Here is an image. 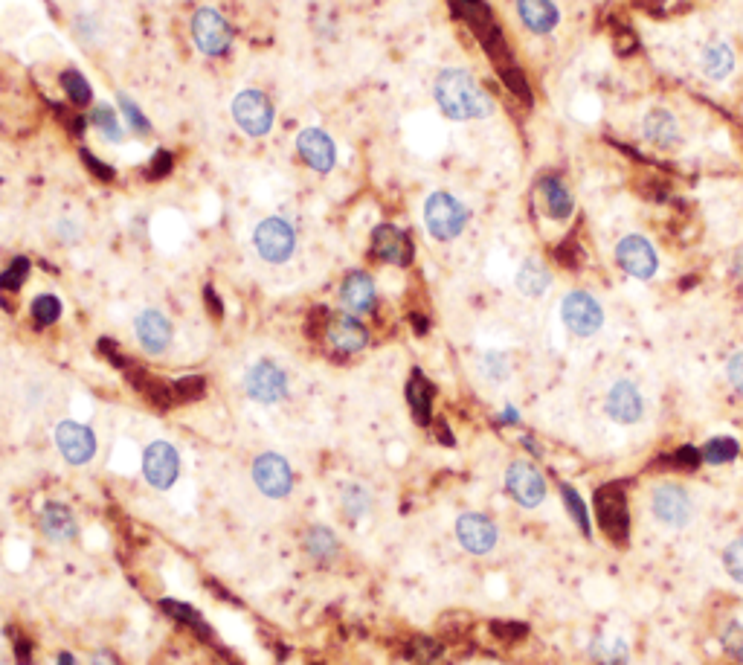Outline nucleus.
Masks as SVG:
<instances>
[{
	"label": "nucleus",
	"instance_id": "f257e3e1",
	"mask_svg": "<svg viewBox=\"0 0 743 665\" xmlns=\"http://www.w3.org/2000/svg\"><path fill=\"white\" fill-rule=\"evenodd\" d=\"M436 102L450 120H479L491 114V99L465 70H442L436 79Z\"/></svg>",
	"mask_w": 743,
	"mask_h": 665
},
{
	"label": "nucleus",
	"instance_id": "f03ea898",
	"mask_svg": "<svg viewBox=\"0 0 743 665\" xmlns=\"http://www.w3.org/2000/svg\"><path fill=\"white\" fill-rule=\"evenodd\" d=\"M595 517L613 544H625L630 535V506L625 483H607L595 491Z\"/></svg>",
	"mask_w": 743,
	"mask_h": 665
},
{
	"label": "nucleus",
	"instance_id": "7ed1b4c3",
	"mask_svg": "<svg viewBox=\"0 0 743 665\" xmlns=\"http://www.w3.org/2000/svg\"><path fill=\"white\" fill-rule=\"evenodd\" d=\"M424 224L430 230L433 239L439 242H450L456 239L465 224H468V210L462 207V201H456L447 192H433L424 204Z\"/></svg>",
	"mask_w": 743,
	"mask_h": 665
},
{
	"label": "nucleus",
	"instance_id": "20e7f679",
	"mask_svg": "<svg viewBox=\"0 0 743 665\" xmlns=\"http://www.w3.org/2000/svg\"><path fill=\"white\" fill-rule=\"evenodd\" d=\"M253 242H256V250L265 262L282 265L297 250V233L285 218H265V221H259Z\"/></svg>",
	"mask_w": 743,
	"mask_h": 665
},
{
	"label": "nucleus",
	"instance_id": "39448f33",
	"mask_svg": "<svg viewBox=\"0 0 743 665\" xmlns=\"http://www.w3.org/2000/svg\"><path fill=\"white\" fill-rule=\"evenodd\" d=\"M192 38L195 47L207 56H224L233 44V30L227 18L215 9H198L192 18Z\"/></svg>",
	"mask_w": 743,
	"mask_h": 665
},
{
	"label": "nucleus",
	"instance_id": "423d86ee",
	"mask_svg": "<svg viewBox=\"0 0 743 665\" xmlns=\"http://www.w3.org/2000/svg\"><path fill=\"white\" fill-rule=\"evenodd\" d=\"M233 120L250 137H265L273 128V105L265 93L241 91L233 99Z\"/></svg>",
	"mask_w": 743,
	"mask_h": 665
},
{
	"label": "nucleus",
	"instance_id": "0eeeda50",
	"mask_svg": "<svg viewBox=\"0 0 743 665\" xmlns=\"http://www.w3.org/2000/svg\"><path fill=\"white\" fill-rule=\"evenodd\" d=\"M561 317H564L566 329L578 337H590L601 329L604 323V311L595 303V297L584 294V291H572L566 294L564 305H561Z\"/></svg>",
	"mask_w": 743,
	"mask_h": 665
},
{
	"label": "nucleus",
	"instance_id": "6e6552de",
	"mask_svg": "<svg viewBox=\"0 0 743 665\" xmlns=\"http://www.w3.org/2000/svg\"><path fill=\"white\" fill-rule=\"evenodd\" d=\"M253 483L259 485L262 494H268L273 500H282L294 488L291 465L279 454H262L253 462Z\"/></svg>",
	"mask_w": 743,
	"mask_h": 665
},
{
	"label": "nucleus",
	"instance_id": "1a4fd4ad",
	"mask_svg": "<svg viewBox=\"0 0 743 665\" xmlns=\"http://www.w3.org/2000/svg\"><path fill=\"white\" fill-rule=\"evenodd\" d=\"M244 390L250 398H256L262 404H276L288 393V378L276 363L259 361L244 375Z\"/></svg>",
	"mask_w": 743,
	"mask_h": 665
},
{
	"label": "nucleus",
	"instance_id": "9d476101",
	"mask_svg": "<svg viewBox=\"0 0 743 665\" xmlns=\"http://www.w3.org/2000/svg\"><path fill=\"white\" fill-rule=\"evenodd\" d=\"M506 488L508 494L520 506H526V509H535V506L543 503V497H546V480H543V474L537 471L535 465H529V462L508 465Z\"/></svg>",
	"mask_w": 743,
	"mask_h": 665
},
{
	"label": "nucleus",
	"instance_id": "9b49d317",
	"mask_svg": "<svg viewBox=\"0 0 743 665\" xmlns=\"http://www.w3.org/2000/svg\"><path fill=\"white\" fill-rule=\"evenodd\" d=\"M651 509H654V517L659 523L671 526V529H680L691 520V497L685 494V488L680 485H659L651 494Z\"/></svg>",
	"mask_w": 743,
	"mask_h": 665
},
{
	"label": "nucleus",
	"instance_id": "f8f14e48",
	"mask_svg": "<svg viewBox=\"0 0 743 665\" xmlns=\"http://www.w3.org/2000/svg\"><path fill=\"white\" fill-rule=\"evenodd\" d=\"M143 474L151 488H172L180 474V456L169 442H151L143 454Z\"/></svg>",
	"mask_w": 743,
	"mask_h": 665
},
{
	"label": "nucleus",
	"instance_id": "ddd939ff",
	"mask_svg": "<svg viewBox=\"0 0 743 665\" xmlns=\"http://www.w3.org/2000/svg\"><path fill=\"white\" fill-rule=\"evenodd\" d=\"M616 259H619L622 271L636 276V279H651L656 268H659L656 250L642 236H627V239H622L619 247H616Z\"/></svg>",
	"mask_w": 743,
	"mask_h": 665
},
{
	"label": "nucleus",
	"instance_id": "4468645a",
	"mask_svg": "<svg viewBox=\"0 0 743 665\" xmlns=\"http://www.w3.org/2000/svg\"><path fill=\"white\" fill-rule=\"evenodd\" d=\"M372 253L387 262V265H398V268H407L413 262V242L404 230L392 227V224H381L375 233H372Z\"/></svg>",
	"mask_w": 743,
	"mask_h": 665
},
{
	"label": "nucleus",
	"instance_id": "2eb2a0df",
	"mask_svg": "<svg viewBox=\"0 0 743 665\" xmlns=\"http://www.w3.org/2000/svg\"><path fill=\"white\" fill-rule=\"evenodd\" d=\"M456 538H459V544L465 546L468 552L485 555V552H491L494 544H497V526L485 514L468 512L456 520Z\"/></svg>",
	"mask_w": 743,
	"mask_h": 665
},
{
	"label": "nucleus",
	"instance_id": "dca6fc26",
	"mask_svg": "<svg viewBox=\"0 0 743 665\" xmlns=\"http://www.w3.org/2000/svg\"><path fill=\"white\" fill-rule=\"evenodd\" d=\"M56 445L70 465H85L96 454V439L85 424L61 422L56 427Z\"/></svg>",
	"mask_w": 743,
	"mask_h": 665
},
{
	"label": "nucleus",
	"instance_id": "f3484780",
	"mask_svg": "<svg viewBox=\"0 0 743 665\" xmlns=\"http://www.w3.org/2000/svg\"><path fill=\"white\" fill-rule=\"evenodd\" d=\"M326 337L328 343H331V349H337L343 355H355L360 349H366V343H369L366 326L357 317H352V314H334L328 320Z\"/></svg>",
	"mask_w": 743,
	"mask_h": 665
},
{
	"label": "nucleus",
	"instance_id": "a211bd4d",
	"mask_svg": "<svg viewBox=\"0 0 743 665\" xmlns=\"http://www.w3.org/2000/svg\"><path fill=\"white\" fill-rule=\"evenodd\" d=\"M297 149L302 154V160L314 169V172H320V175H328L331 169H334V143L328 140L326 131H320V128H305L302 134L297 137Z\"/></svg>",
	"mask_w": 743,
	"mask_h": 665
},
{
	"label": "nucleus",
	"instance_id": "6ab92c4d",
	"mask_svg": "<svg viewBox=\"0 0 743 665\" xmlns=\"http://www.w3.org/2000/svg\"><path fill=\"white\" fill-rule=\"evenodd\" d=\"M604 410L613 422L636 424L642 419V395L630 381H619L604 398Z\"/></svg>",
	"mask_w": 743,
	"mask_h": 665
},
{
	"label": "nucleus",
	"instance_id": "aec40b11",
	"mask_svg": "<svg viewBox=\"0 0 743 665\" xmlns=\"http://www.w3.org/2000/svg\"><path fill=\"white\" fill-rule=\"evenodd\" d=\"M134 329H137V340L143 343V349L151 352V355H160L169 346V340H172V323H169V317L160 314V311H154V308L143 311L137 317Z\"/></svg>",
	"mask_w": 743,
	"mask_h": 665
},
{
	"label": "nucleus",
	"instance_id": "412c9836",
	"mask_svg": "<svg viewBox=\"0 0 743 665\" xmlns=\"http://www.w3.org/2000/svg\"><path fill=\"white\" fill-rule=\"evenodd\" d=\"M340 303L349 314H369L375 308V282L366 273H349L340 285Z\"/></svg>",
	"mask_w": 743,
	"mask_h": 665
},
{
	"label": "nucleus",
	"instance_id": "4be33fe9",
	"mask_svg": "<svg viewBox=\"0 0 743 665\" xmlns=\"http://www.w3.org/2000/svg\"><path fill=\"white\" fill-rule=\"evenodd\" d=\"M41 529L53 541H73L76 532H79V523H76V517H73V512L67 506L47 503L44 512H41Z\"/></svg>",
	"mask_w": 743,
	"mask_h": 665
},
{
	"label": "nucleus",
	"instance_id": "5701e85b",
	"mask_svg": "<svg viewBox=\"0 0 743 665\" xmlns=\"http://www.w3.org/2000/svg\"><path fill=\"white\" fill-rule=\"evenodd\" d=\"M517 12L523 24L537 35H546L558 27V9L549 0H517Z\"/></svg>",
	"mask_w": 743,
	"mask_h": 665
},
{
	"label": "nucleus",
	"instance_id": "b1692460",
	"mask_svg": "<svg viewBox=\"0 0 743 665\" xmlns=\"http://www.w3.org/2000/svg\"><path fill=\"white\" fill-rule=\"evenodd\" d=\"M433 384L421 375V372H413V378L407 381V404L413 410L418 424H430V407H433Z\"/></svg>",
	"mask_w": 743,
	"mask_h": 665
},
{
	"label": "nucleus",
	"instance_id": "393cba45",
	"mask_svg": "<svg viewBox=\"0 0 743 665\" xmlns=\"http://www.w3.org/2000/svg\"><path fill=\"white\" fill-rule=\"evenodd\" d=\"M645 134L656 146H674L677 143V120L668 111L656 108L645 117Z\"/></svg>",
	"mask_w": 743,
	"mask_h": 665
},
{
	"label": "nucleus",
	"instance_id": "a878e982",
	"mask_svg": "<svg viewBox=\"0 0 743 665\" xmlns=\"http://www.w3.org/2000/svg\"><path fill=\"white\" fill-rule=\"evenodd\" d=\"M305 552L314 558V561H331L337 555V538L331 535V529L326 526H311L305 532Z\"/></svg>",
	"mask_w": 743,
	"mask_h": 665
},
{
	"label": "nucleus",
	"instance_id": "bb28decb",
	"mask_svg": "<svg viewBox=\"0 0 743 665\" xmlns=\"http://www.w3.org/2000/svg\"><path fill=\"white\" fill-rule=\"evenodd\" d=\"M517 288L526 294V297H540L546 288H549V271L535 262V259H529V262H523V268L517 273Z\"/></svg>",
	"mask_w": 743,
	"mask_h": 665
},
{
	"label": "nucleus",
	"instance_id": "cd10ccee",
	"mask_svg": "<svg viewBox=\"0 0 743 665\" xmlns=\"http://www.w3.org/2000/svg\"><path fill=\"white\" fill-rule=\"evenodd\" d=\"M160 607H163V613H169L175 622H183V625H189L195 634H201V636H212L209 634V625L204 622V616L198 613V610H192L189 605H183V602H175V599H163L160 602Z\"/></svg>",
	"mask_w": 743,
	"mask_h": 665
},
{
	"label": "nucleus",
	"instance_id": "c85d7f7f",
	"mask_svg": "<svg viewBox=\"0 0 743 665\" xmlns=\"http://www.w3.org/2000/svg\"><path fill=\"white\" fill-rule=\"evenodd\" d=\"M732 67H735V56H732V50H729L726 44H712V47H706V53H703V70H706L712 79L729 76Z\"/></svg>",
	"mask_w": 743,
	"mask_h": 665
},
{
	"label": "nucleus",
	"instance_id": "c756f323",
	"mask_svg": "<svg viewBox=\"0 0 743 665\" xmlns=\"http://www.w3.org/2000/svg\"><path fill=\"white\" fill-rule=\"evenodd\" d=\"M543 198H546V212H549L552 218H558V221L569 218V212H572V198H569V192L564 189V183L543 181Z\"/></svg>",
	"mask_w": 743,
	"mask_h": 665
},
{
	"label": "nucleus",
	"instance_id": "7c9ffc66",
	"mask_svg": "<svg viewBox=\"0 0 743 665\" xmlns=\"http://www.w3.org/2000/svg\"><path fill=\"white\" fill-rule=\"evenodd\" d=\"M30 314L32 323H35L38 329H47V326H53L61 317V300L59 297H53V294H41V297L32 300Z\"/></svg>",
	"mask_w": 743,
	"mask_h": 665
},
{
	"label": "nucleus",
	"instance_id": "2f4dec72",
	"mask_svg": "<svg viewBox=\"0 0 743 665\" xmlns=\"http://www.w3.org/2000/svg\"><path fill=\"white\" fill-rule=\"evenodd\" d=\"M700 454H703V459H706L709 465H726V462L738 459L741 448H738V442H735V439L720 436V439H712V442H709Z\"/></svg>",
	"mask_w": 743,
	"mask_h": 665
},
{
	"label": "nucleus",
	"instance_id": "473e14b6",
	"mask_svg": "<svg viewBox=\"0 0 743 665\" xmlns=\"http://www.w3.org/2000/svg\"><path fill=\"white\" fill-rule=\"evenodd\" d=\"M90 122L96 125V131H102L111 143H119L122 140V125L117 122V114H114V108H108V105H99V108H93V114H90Z\"/></svg>",
	"mask_w": 743,
	"mask_h": 665
},
{
	"label": "nucleus",
	"instance_id": "72a5a7b5",
	"mask_svg": "<svg viewBox=\"0 0 743 665\" xmlns=\"http://www.w3.org/2000/svg\"><path fill=\"white\" fill-rule=\"evenodd\" d=\"M61 85H64V91H67V96H70L76 105H88L90 102L88 79H85L82 73H76V70L61 73Z\"/></svg>",
	"mask_w": 743,
	"mask_h": 665
},
{
	"label": "nucleus",
	"instance_id": "f704fd0d",
	"mask_svg": "<svg viewBox=\"0 0 743 665\" xmlns=\"http://www.w3.org/2000/svg\"><path fill=\"white\" fill-rule=\"evenodd\" d=\"M561 497H564V506L572 514V520L581 526V532L584 535H590V517H587V506H584V500L569 488V485H561Z\"/></svg>",
	"mask_w": 743,
	"mask_h": 665
},
{
	"label": "nucleus",
	"instance_id": "c9c22d12",
	"mask_svg": "<svg viewBox=\"0 0 743 665\" xmlns=\"http://www.w3.org/2000/svg\"><path fill=\"white\" fill-rule=\"evenodd\" d=\"M343 509L352 514V517H360V514L369 512V494H366V488L346 485L343 488Z\"/></svg>",
	"mask_w": 743,
	"mask_h": 665
},
{
	"label": "nucleus",
	"instance_id": "e433bc0d",
	"mask_svg": "<svg viewBox=\"0 0 743 665\" xmlns=\"http://www.w3.org/2000/svg\"><path fill=\"white\" fill-rule=\"evenodd\" d=\"M27 273H30V262H27V259H15V262L3 271V276H0V291H18V288L24 285Z\"/></svg>",
	"mask_w": 743,
	"mask_h": 665
},
{
	"label": "nucleus",
	"instance_id": "4c0bfd02",
	"mask_svg": "<svg viewBox=\"0 0 743 665\" xmlns=\"http://www.w3.org/2000/svg\"><path fill=\"white\" fill-rule=\"evenodd\" d=\"M119 105H122V117L128 122V131H134V134H149V120L143 117V111L128 99V96H119Z\"/></svg>",
	"mask_w": 743,
	"mask_h": 665
},
{
	"label": "nucleus",
	"instance_id": "58836bf2",
	"mask_svg": "<svg viewBox=\"0 0 743 665\" xmlns=\"http://www.w3.org/2000/svg\"><path fill=\"white\" fill-rule=\"evenodd\" d=\"M720 642H723V648H726L729 657H735V660H741L743 663V625L729 622V625L723 628V634H720Z\"/></svg>",
	"mask_w": 743,
	"mask_h": 665
},
{
	"label": "nucleus",
	"instance_id": "ea45409f",
	"mask_svg": "<svg viewBox=\"0 0 743 665\" xmlns=\"http://www.w3.org/2000/svg\"><path fill=\"white\" fill-rule=\"evenodd\" d=\"M723 564H726V573L743 584V538H738V541H732V544L726 546Z\"/></svg>",
	"mask_w": 743,
	"mask_h": 665
},
{
	"label": "nucleus",
	"instance_id": "a19ab883",
	"mask_svg": "<svg viewBox=\"0 0 743 665\" xmlns=\"http://www.w3.org/2000/svg\"><path fill=\"white\" fill-rule=\"evenodd\" d=\"M700 462H703V454H700L697 448H680V451L671 454V465H674V468H683V471L697 468Z\"/></svg>",
	"mask_w": 743,
	"mask_h": 665
},
{
	"label": "nucleus",
	"instance_id": "79ce46f5",
	"mask_svg": "<svg viewBox=\"0 0 743 665\" xmlns=\"http://www.w3.org/2000/svg\"><path fill=\"white\" fill-rule=\"evenodd\" d=\"M726 375H729V381H732V387L743 395V352H735L732 358H729V366H726Z\"/></svg>",
	"mask_w": 743,
	"mask_h": 665
},
{
	"label": "nucleus",
	"instance_id": "37998d69",
	"mask_svg": "<svg viewBox=\"0 0 743 665\" xmlns=\"http://www.w3.org/2000/svg\"><path fill=\"white\" fill-rule=\"evenodd\" d=\"M32 642L27 636H18V642H15V660L18 665H30L32 663Z\"/></svg>",
	"mask_w": 743,
	"mask_h": 665
},
{
	"label": "nucleus",
	"instance_id": "c03bdc74",
	"mask_svg": "<svg viewBox=\"0 0 743 665\" xmlns=\"http://www.w3.org/2000/svg\"><path fill=\"white\" fill-rule=\"evenodd\" d=\"M90 665H114V663H111V657H108V654H96Z\"/></svg>",
	"mask_w": 743,
	"mask_h": 665
},
{
	"label": "nucleus",
	"instance_id": "a18cd8bd",
	"mask_svg": "<svg viewBox=\"0 0 743 665\" xmlns=\"http://www.w3.org/2000/svg\"><path fill=\"white\" fill-rule=\"evenodd\" d=\"M59 665H76V660L64 651V654H59Z\"/></svg>",
	"mask_w": 743,
	"mask_h": 665
},
{
	"label": "nucleus",
	"instance_id": "49530a36",
	"mask_svg": "<svg viewBox=\"0 0 743 665\" xmlns=\"http://www.w3.org/2000/svg\"><path fill=\"white\" fill-rule=\"evenodd\" d=\"M735 271H738V276L743 279V250L738 253V262H735Z\"/></svg>",
	"mask_w": 743,
	"mask_h": 665
}]
</instances>
